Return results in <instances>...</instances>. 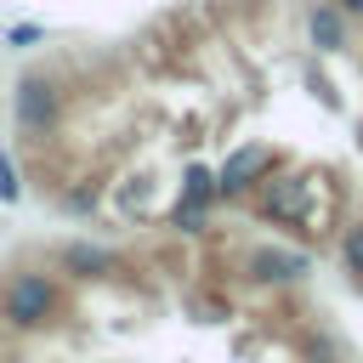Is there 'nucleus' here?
<instances>
[{"mask_svg":"<svg viewBox=\"0 0 363 363\" xmlns=\"http://www.w3.org/2000/svg\"><path fill=\"white\" fill-rule=\"evenodd\" d=\"M57 312H62V284L51 272H11V284L0 289V318L17 335H34V329L57 323Z\"/></svg>","mask_w":363,"mask_h":363,"instance_id":"f257e3e1","label":"nucleus"},{"mask_svg":"<svg viewBox=\"0 0 363 363\" xmlns=\"http://www.w3.org/2000/svg\"><path fill=\"white\" fill-rule=\"evenodd\" d=\"M11 108H17V125H23L28 136H51V130L62 125V113H68V91H62L57 74H40V68H34V74L17 79Z\"/></svg>","mask_w":363,"mask_h":363,"instance_id":"f03ea898","label":"nucleus"},{"mask_svg":"<svg viewBox=\"0 0 363 363\" xmlns=\"http://www.w3.org/2000/svg\"><path fill=\"white\" fill-rule=\"evenodd\" d=\"M272 147L267 142H244V147H233L227 159H221V170H216V193L221 199H238V193H250V187H261L267 176H272Z\"/></svg>","mask_w":363,"mask_h":363,"instance_id":"7ed1b4c3","label":"nucleus"},{"mask_svg":"<svg viewBox=\"0 0 363 363\" xmlns=\"http://www.w3.org/2000/svg\"><path fill=\"white\" fill-rule=\"evenodd\" d=\"M306 193H312L306 176H267V182H261V216H272V221H301V216H306Z\"/></svg>","mask_w":363,"mask_h":363,"instance_id":"20e7f679","label":"nucleus"},{"mask_svg":"<svg viewBox=\"0 0 363 363\" xmlns=\"http://www.w3.org/2000/svg\"><path fill=\"white\" fill-rule=\"evenodd\" d=\"M244 272L255 278V284H295V278H306L312 272V255H301V250H250V261H244Z\"/></svg>","mask_w":363,"mask_h":363,"instance_id":"39448f33","label":"nucleus"},{"mask_svg":"<svg viewBox=\"0 0 363 363\" xmlns=\"http://www.w3.org/2000/svg\"><path fill=\"white\" fill-rule=\"evenodd\" d=\"M57 267H62L68 278H113V272H119V255L102 250V244H91V238H74V244L57 250Z\"/></svg>","mask_w":363,"mask_h":363,"instance_id":"423d86ee","label":"nucleus"},{"mask_svg":"<svg viewBox=\"0 0 363 363\" xmlns=\"http://www.w3.org/2000/svg\"><path fill=\"white\" fill-rule=\"evenodd\" d=\"M346 34H352V17L335 0H312L306 6V40L318 51H346Z\"/></svg>","mask_w":363,"mask_h":363,"instance_id":"0eeeda50","label":"nucleus"},{"mask_svg":"<svg viewBox=\"0 0 363 363\" xmlns=\"http://www.w3.org/2000/svg\"><path fill=\"white\" fill-rule=\"evenodd\" d=\"M182 199H193V204H216V199H221V193H216V170L187 164V170H182Z\"/></svg>","mask_w":363,"mask_h":363,"instance_id":"6e6552de","label":"nucleus"},{"mask_svg":"<svg viewBox=\"0 0 363 363\" xmlns=\"http://www.w3.org/2000/svg\"><path fill=\"white\" fill-rule=\"evenodd\" d=\"M340 261H346V272H352V278H363V221H357V227H346V238H340Z\"/></svg>","mask_w":363,"mask_h":363,"instance_id":"1a4fd4ad","label":"nucleus"},{"mask_svg":"<svg viewBox=\"0 0 363 363\" xmlns=\"http://www.w3.org/2000/svg\"><path fill=\"white\" fill-rule=\"evenodd\" d=\"M23 199V182H17V164L11 153H0V204H17Z\"/></svg>","mask_w":363,"mask_h":363,"instance_id":"9d476101","label":"nucleus"},{"mask_svg":"<svg viewBox=\"0 0 363 363\" xmlns=\"http://www.w3.org/2000/svg\"><path fill=\"white\" fill-rule=\"evenodd\" d=\"M40 40H45L40 23H17V28H6V45H17V51H28V45H40Z\"/></svg>","mask_w":363,"mask_h":363,"instance_id":"9b49d317","label":"nucleus"},{"mask_svg":"<svg viewBox=\"0 0 363 363\" xmlns=\"http://www.w3.org/2000/svg\"><path fill=\"white\" fill-rule=\"evenodd\" d=\"M204 210H210V204H193V199L176 204V227H182V233H199V227H204Z\"/></svg>","mask_w":363,"mask_h":363,"instance_id":"f8f14e48","label":"nucleus"},{"mask_svg":"<svg viewBox=\"0 0 363 363\" xmlns=\"http://www.w3.org/2000/svg\"><path fill=\"white\" fill-rule=\"evenodd\" d=\"M335 6H340V11H346V17H352V23H357V17H363V0H335Z\"/></svg>","mask_w":363,"mask_h":363,"instance_id":"ddd939ff","label":"nucleus"}]
</instances>
